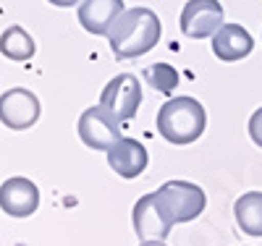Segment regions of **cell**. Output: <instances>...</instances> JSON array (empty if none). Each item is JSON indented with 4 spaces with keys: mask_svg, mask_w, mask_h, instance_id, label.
Instances as JSON below:
<instances>
[{
    "mask_svg": "<svg viewBox=\"0 0 262 246\" xmlns=\"http://www.w3.org/2000/svg\"><path fill=\"white\" fill-rule=\"evenodd\" d=\"M160 34H163V24L158 13L144 6H134V8H126L116 18V24L107 32V42H111L113 55L118 60H126V58L147 55L158 44Z\"/></svg>",
    "mask_w": 262,
    "mask_h": 246,
    "instance_id": "6da1fadb",
    "label": "cell"
},
{
    "mask_svg": "<svg viewBox=\"0 0 262 246\" xmlns=\"http://www.w3.org/2000/svg\"><path fill=\"white\" fill-rule=\"evenodd\" d=\"M158 133L170 144H191L205 133L207 113L200 100L194 97H173L158 110Z\"/></svg>",
    "mask_w": 262,
    "mask_h": 246,
    "instance_id": "7a4b0ae2",
    "label": "cell"
},
{
    "mask_svg": "<svg viewBox=\"0 0 262 246\" xmlns=\"http://www.w3.org/2000/svg\"><path fill=\"white\" fill-rule=\"evenodd\" d=\"M158 196L173 222H189L200 217L207 205V194L202 191V186L189 181H168L158 189Z\"/></svg>",
    "mask_w": 262,
    "mask_h": 246,
    "instance_id": "3957f363",
    "label": "cell"
},
{
    "mask_svg": "<svg viewBox=\"0 0 262 246\" xmlns=\"http://www.w3.org/2000/svg\"><path fill=\"white\" fill-rule=\"evenodd\" d=\"M121 137H123L121 121L105 105H92L81 113V118H79V139L90 149L107 152Z\"/></svg>",
    "mask_w": 262,
    "mask_h": 246,
    "instance_id": "277c9868",
    "label": "cell"
},
{
    "mask_svg": "<svg viewBox=\"0 0 262 246\" xmlns=\"http://www.w3.org/2000/svg\"><path fill=\"white\" fill-rule=\"evenodd\" d=\"M131 222H134V231L142 241L149 238H165L170 233V228L176 226L173 217L168 215V210L163 207L158 191L144 194L142 199H137L134 210H131Z\"/></svg>",
    "mask_w": 262,
    "mask_h": 246,
    "instance_id": "5b68a950",
    "label": "cell"
},
{
    "mask_svg": "<svg viewBox=\"0 0 262 246\" xmlns=\"http://www.w3.org/2000/svg\"><path fill=\"white\" fill-rule=\"evenodd\" d=\"M100 105H105L118 121H128L137 116V110L142 105V86L134 74H118L105 84Z\"/></svg>",
    "mask_w": 262,
    "mask_h": 246,
    "instance_id": "8992f818",
    "label": "cell"
},
{
    "mask_svg": "<svg viewBox=\"0 0 262 246\" xmlns=\"http://www.w3.org/2000/svg\"><path fill=\"white\" fill-rule=\"evenodd\" d=\"M223 6L217 0H189L181 8L179 27L191 39H207L223 27Z\"/></svg>",
    "mask_w": 262,
    "mask_h": 246,
    "instance_id": "52a82bcc",
    "label": "cell"
},
{
    "mask_svg": "<svg viewBox=\"0 0 262 246\" xmlns=\"http://www.w3.org/2000/svg\"><path fill=\"white\" fill-rule=\"evenodd\" d=\"M39 121V100L24 86H13L0 97V123L11 131H27Z\"/></svg>",
    "mask_w": 262,
    "mask_h": 246,
    "instance_id": "ba28073f",
    "label": "cell"
},
{
    "mask_svg": "<svg viewBox=\"0 0 262 246\" xmlns=\"http://www.w3.org/2000/svg\"><path fill=\"white\" fill-rule=\"evenodd\" d=\"M39 207V189L24 175H13L0 186V210L11 217H29Z\"/></svg>",
    "mask_w": 262,
    "mask_h": 246,
    "instance_id": "9c48e42d",
    "label": "cell"
},
{
    "mask_svg": "<svg viewBox=\"0 0 262 246\" xmlns=\"http://www.w3.org/2000/svg\"><path fill=\"white\" fill-rule=\"evenodd\" d=\"M149 154L142 142L121 137L111 149H107V165H111L121 178H139L147 170Z\"/></svg>",
    "mask_w": 262,
    "mask_h": 246,
    "instance_id": "30bf717a",
    "label": "cell"
},
{
    "mask_svg": "<svg viewBox=\"0 0 262 246\" xmlns=\"http://www.w3.org/2000/svg\"><path fill=\"white\" fill-rule=\"evenodd\" d=\"M254 37L242 24H223L212 34V53L223 63H236L252 53Z\"/></svg>",
    "mask_w": 262,
    "mask_h": 246,
    "instance_id": "8fae6325",
    "label": "cell"
},
{
    "mask_svg": "<svg viewBox=\"0 0 262 246\" xmlns=\"http://www.w3.org/2000/svg\"><path fill=\"white\" fill-rule=\"evenodd\" d=\"M123 0H81L79 3V24L90 34L107 37L116 18L123 13Z\"/></svg>",
    "mask_w": 262,
    "mask_h": 246,
    "instance_id": "7c38bea8",
    "label": "cell"
},
{
    "mask_svg": "<svg viewBox=\"0 0 262 246\" xmlns=\"http://www.w3.org/2000/svg\"><path fill=\"white\" fill-rule=\"evenodd\" d=\"M233 217L247 236L262 238V191L242 194L233 205Z\"/></svg>",
    "mask_w": 262,
    "mask_h": 246,
    "instance_id": "4fadbf2b",
    "label": "cell"
},
{
    "mask_svg": "<svg viewBox=\"0 0 262 246\" xmlns=\"http://www.w3.org/2000/svg\"><path fill=\"white\" fill-rule=\"evenodd\" d=\"M0 53H3L8 60L24 63L37 53V44H34L32 34L24 27H8L3 34H0Z\"/></svg>",
    "mask_w": 262,
    "mask_h": 246,
    "instance_id": "5bb4252c",
    "label": "cell"
},
{
    "mask_svg": "<svg viewBox=\"0 0 262 246\" xmlns=\"http://www.w3.org/2000/svg\"><path fill=\"white\" fill-rule=\"evenodd\" d=\"M144 76H147L149 86L155 89V92H160V95H170L173 89L179 86V71L173 69V65H168V63H152L149 69L144 71Z\"/></svg>",
    "mask_w": 262,
    "mask_h": 246,
    "instance_id": "9a60e30c",
    "label": "cell"
},
{
    "mask_svg": "<svg viewBox=\"0 0 262 246\" xmlns=\"http://www.w3.org/2000/svg\"><path fill=\"white\" fill-rule=\"evenodd\" d=\"M249 137L257 147H262V107H257L249 118Z\"/></svg>",
    "mask_w": 262,
    "mask_h": 246,
    "instance_id": "2e32d148",
    "label": "cell"
},
{
    "mask_svg": "<svg viewBox=\"0 0 262 246\" xmlns=\"http://www.w3.org/2000/svg\"><path fill=\"white\" fill-rule=\"evenodd\" d=\"M48 3H53V6H58V8H74V6L81 3V0H48Z\"/></svg>",
    "mask_w": 262,
    "mask_h": 246,
    "instance_id": "e0dca14e",
    "label": "cell"
},
{
    "mask_svg": "<svg viewBox=\"0 0 262 246\" xmlns=\"http://www.w3.org/2000/svg\"><path fill=\"white\" fill-rule=\"evenodd\" d=\"M139 246H165V241L163 238H149V241H142Z\"/></svg>",
    "mask_w": 262,
    "mask_h": 246,
    "instance_id": "ac0fdd59",
    "label": "cell"
}]
</instances>
